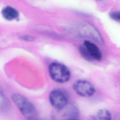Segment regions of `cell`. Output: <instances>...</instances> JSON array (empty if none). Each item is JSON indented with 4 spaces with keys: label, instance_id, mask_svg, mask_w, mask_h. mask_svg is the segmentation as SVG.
Returning a JSON list of instances; mask_svg holds the SVG:
<instances>
[{
    "label": "cell",
    "instance_id": "obj_1",
    "mask_svg": "<svg viewBox=\"0 0 120 120\" xmlns=\"http://www.w3.org/2000/svg\"><path fill=\"white\" fill-rule=\"evenodd\" d=\"M12 98L22 115L28 120L35 119L37 112L34 105L26 98L20 94H14Z\"/></svg>",
    "mask_w": 120,
    "mask_h": 120
},
{
    "label": "cell",
    "instance_id": "obj_2",
    "mask_svg": "<svg viewBox=\"0 0 120 120\" xmlns=\"http://www.w3.org/2000/svg\"><path fill=\"white\" fill-rule=\"evenodd\" d=\"M49 72L51 78L55 82L65 83L70 79V73L68 68L64 65L53 62L49 67Z\"/></svg>",
    "mask_w": 120,
    "mask_h": 120
},
{
    "label": "cell",
    "instance_id": "obj_3",
    "mask_svg": "<svg viewBox=\"0 0 120 120\" xmlns=\"http://www.w3.org/2000/svg\"><path fill=\"white\" fill-rule=\"evenodd\" d=\"M80 52L82 56L89 60H101L102 58V53L98 47L94 43L85 40L83 45L80 48Z\"/></svg>",
    "mask_w": 120,
    "mask_h": 120
},
{
    "label": "cell",
    "instance_id": "obj_4",
    "mask_svg": "<svg viewBox=\"0 0 120 120\" xmlns=\"http://www.w3.org/2000/svg\"><path fill=\"white\" fill-rule=\"evenodd\" d=\"M49 99L52 106L59 110L67 106L68 104L67 94L60 89H55L52 90L49 96Z\"/></svg>",
    "mask_w": 120,
    "mask_h": 120
},
{
    "label": "cell",
    "instance_id": "obj_5",
    "mask_svg": "<svg viewBox=\"0 0 120 120\" xmlns=\"http://www.w3.org/2000/svg\"><path fill=\"white\" fill-rule=\"evenodd\" d=\"M73 89L77 94L84 97H90L95 92L94 86L90 82L83 80L75 82L73 85Z\"/></svg>",
    "mask_w": 120,
    "mask_h": 120
},
{
    "label": "cell",
    "instance_id": "obj_6",
    "mask_svg": "<svg viewBox=\"0 0 120 120\" xmlns=\"http://www.w3.org/2000/svg\"><path fill=\"white\" fill-rule=\"evenodd\" d=\"M2 14L4 18L8 20H13L17 19L19 16L18 11L11 6H7L3 8Z\"/></svg>",
    "mask_w": 120,
    "mask_h": 120
},
{
    "label": "cell",
    "instance_id": "obj_7",
    "mask_svg": "<svg viewBox=\"0 0 120 120\" xmlns=\"http://www.w3.org/2000/svg\"><path fill=\"white\" fill-rule=\"evenodd\" d=\"M92 119L94 120H107L111 119V115L110 112L106 109H101L99 110L93 116Z\"/></svg>",
    "mask_w": 120,
    "mask_h": 120
},
{
    "label": "cell",
    "instance_id": "obj_8",
    "mask_svg": "<svg viewBox=\"0 0 120 120\" xmlns=\"http://www.w3.org/2000/svg\"><path fill=\"white\" fill-rule=\"evenodd\" d=\"M110 16L112 19L116 21H119L120 18V12L119 11H112L111 13H110Z\"/></svg>",
    "mask_w": 120,
    "mask_h": 120
},
{
    "label": "cell",
    "instance_id": "obj_9",
    "mask_svg": "<svg viewBox=\"0 0 120 120\" xmlns=\"http://www.w3.org/2000/svg\"><path fill=\"white\" fill-rule=\"evenodd\" d=\"M22 38L26 41H33L34 40V38L33 37H31L30 36H25L24 37H23Z\"/></svg>",
    "mask_w": 120,
    "mask_h": 120
}]
</instances>
